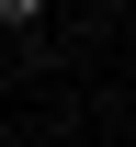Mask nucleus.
Instances as JSON below:
<instances>
[{"instance_id":"obj_1","label":"nucleus","mask_w":136,"mask_h":147,"mask_svg":"<svg viewBox=\"0 0 136 147\" xmlns=\"http://www.w3.org/2000/svg\"><path fill=\"white\" fill-rule=\"evenodd\" d=\"M34 11H45V0H0V23H34Z\"/></svg>"}]
</instances>
